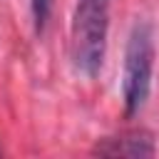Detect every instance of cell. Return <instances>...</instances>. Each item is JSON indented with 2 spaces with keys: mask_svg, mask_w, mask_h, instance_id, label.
Returning <instances> with one entry per match:
<instances>
[{
  "mask_svg": "<svg viewBox=\"0 0 159 159\" xmlns=\"http://www.w3.org/2000/svg\"><path fill=\"white\" fill-rule=\"evenodd\" d=\"M99 157H154V137L147 129H127L114 137H104L92 149Z\"/></svg>",
  "mask_w": 159,
  "mask_h": 159,
  "instance_id": "3",
  "label": "cell"
},
{
  "mask_svg": "<svg viewBox=\"0 0 159 159\" xmlns=\"http://www.w3.org/2000/svg\"><path fill=\"white\" fill-rule=\"evenodd\" d=\"M109 0H77L70 22V57L80 75L97 77L107 55Z\"/></svg>",
  "mask_w": 159,
  "mask_h": 159,
  "instance_id": "1",
  "label": "cell"
},
{
  "mask_svg": "<svg viewBox=\"0 0 159 159\" xmlns=\"http://www.w3.org/2000/svg\"><path fill=\"white\" fill-rule=\"evenodd\" d=\"M30 12H32L35 32H37V35H42V32H45V27H47L50 12H52V0H30Z\"/></svg>",
  "mask_w": 159,
  "mask_h": 159,
  "instance_id": "4",
  "label": "cell"
},
{
  "mask_svg": "<svg viewBox=\"0 0 159 159\" xmlns=\"http://www.w3.org/2000/svg\"><path fill=\"white\" fill-rule=\"evenodd\" d=\"M154 27L149 22H134L127 47H124V67H122V102L124 114L137 117L152 92V75H154Z\"/></svg>",
  "mask_w": 159,
  "mask_h": 159,
  "instance_id": "2",
  "label": "cell"
}]
</instances>
